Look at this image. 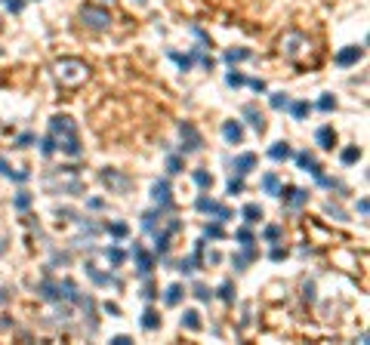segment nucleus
<instances>
[{
  "label": "nucleus",
  "instance_id": "27",
  "mask_svg": "<svg viewBox=\"0 0 370 345\" xmlns=\"http://www.w3.org/2000/svg\"><path fill=\"white\" fill-rule=\"evenodd\" d=\"M281 237H284V225H265L262 228V240L265 244H278Z\"/></svg>",
  "mask_w": 370,
  "mask_h": 345
},
{
  "label": "nucleus",
  "instance_id": "47",
  "mask_svg": "<svg viewBox=\"0 0 370 345\" xmlns=\"http://www.w3.org/2000/svg\"><path fill=\"white\" fill-rule=\"evenodd\" d=\"M3 3L9 6V13H22L25 9V0H3Z\"/></svg>",
  "mask_w": 370,
  "mask_h": 345
},
{
  "label": "nucleus",
  "instance_id": "36",
  "mask_svg": "<svg viewBox=\"0 0 370 345\" xmlns=\"http://www.w3.org/2000/svg\"><path fill=\"white\" fill-rule=\"evenodd\" d=\"M219 299H222V302H235V284H231V281L219 284Z\"/></svg>",
  "mask_w": 370,
  "mask_h": 345
},
{
  "label": "nucleus",
  "instance_id": "49",
  "mask_svg": "<svg viewBox=\"0 0 370 345\" xmlns=\"http://www.w3.org/2000/svg\"><path fill=\"white\" fill-rule=\"evenodd\" d=\"M269 256H272V262H281V259H287V250L284 247H272Z\"/></svg>",
  "mask_w": 370,
  "mask_h": 345
},
{
  "label": "nucleus",
  "instance_id": "23",
  "mask_svg": "<svg viewBox=\"0 0 370 345\" xmlns=\"http://www.w3.org/2000/svg\"><path fill=\"white\" fill-rule=\"evenodd\" d=\"M250 56H253V53H250L247 47H235V50H225V56H222V59H225L228 65H238V62H247Z\"/></svg>",
  "mask_w": 370,
  "mask_h": 345
},
{
  "label": "nucleus",
  "instance_id": "7",
  "mask_svg": "<svg viewBox=\"0 0 370 345\" xmlns=\"http://www.w3.org/2000/svg\"><path fill=\"white\" fill-rule=\"evenodd\" d=\"M278 198L284 201V206L299 210L303 203H308V191L306 188H296V185H284V188H278Z\"/></svg>",
  "mask_w": 370,
  "mask_h": 345
},
{
  "label": "nucleus",
  "instance_id": "9",
  "mask_svg": "<svg viewBox=\"0 0 370 345\" xmlns=\"http://www.w3.org/2000/svg\"><path fill=\"white\" fill-rule=\"evenodd\" d=\"M37 293L46 299V302H62V299H65V287H62V281L46 278V281L37 284Z\"/></svg>",
  "mask_w": 370,
  "mask_h": 345
},
{
  "label": "nucleus",
  "instance_id": "35",
  "mask_svg": "<svg viewBox=\"0 0 370 345\" xmlns=\"http://www.w3.org/2000/svg\"><path fill=\"white\" fill-rule=\"evenodd\" d=\"M105 256H108V262H111V265H123L126 253H123L121 247H105Z\"/></svg>",
  "mask_w": 370,
  "mask_h": 345
},
{
  "label": "nucleus",
  "instance_id": "4",
  "mask_svg": "<svg viewBox=\"0 0 370 345\" xmlns=\"http://www.w3.org/2000/svg\"><path fill=\"white\" fill-rule=\"evenodd\" d=\"M80 22L92 31H108L111 28V13L105 6H96V3H84L80 6Z\"/></svg>",
  "mask_w": 370,
  "mask_h": 345
},
{
  "label": "nucleus",
  "instance_id": "58",
  "mask_svg": "<svg viewBox=\"0 0 370 345\" xmlns=\"http://www.w3.org/2000/svg\"><path fill=\"white\" fill-rule=\"evenodd\" d=\"M3 253H6V244H3V240H0V256H3Z\"/></svg>",
  "mask_w": 370,
  "mask_h": 345
},
{
  "label": "nucleus",
  "instance_id": "25",
  "mask_svg": "<svg viewBox=\"0 0 370 345\" xmlns=\"http://www.w3.org/2000/svg\"><path fill=\"white\" fill-rule=\"evenodd\" d=\"M160 216H167L164 210H160V206H157V210L142 213V228H145V231H157V219H160Z\"/></svg>",
  "mask_w": 370,
  "mask_h": 345
},
{
  "label": "nucleus",
  "instance_id": "11",
  "mask_svg": "<svg viewBox=\"0 0 370 345\" xmlns=\"http://www.w3.org/2000/svg\"><path fill=\"white\" fill-rule=\"evenodd\" d=\"M241 114H244V120H247L259 136L269 130V120H265V114L259 111V105H244V111H241Z\"/></svg>",
  "mask_w": 370,
  "mask_h": 345
},
{
  "label": "nucleus",
  "instance_id": "60",
  "mask_svg": "<svg viewBox=\"0 0 370 345\" xmlns=\"http://www.w3.org/2000/svg\"><path fill=\"white\" fill-rule=\"evenodd\" d=\"M102 3H114V0H102Z\"/></svg>",
  "mask_w": 370,
  "mask_h": 345
},
{
  "label": "nucleus",
  "instance_id": "40",
  "mask_svg": "<svg viewBox=\"0 0 370 345\" xmlns=\"http://www.w3.org/2000/svg\"><path fill=\"white\" fill-rule=\"evenodd\" d=\"M40 151H43V157H53L56 151H59V145H56V139H53V136H46V139L40 142Z\"/></svg>",
  "mask_w": 370,
  "mask_h": 345
},
{
  "label": "nucleus",
  "instance_id": "20",
  "mask_svg": "<svg viewBox=\"0 0 370 345\" xmlns=\"http://www.w3.org/2000/svg\"><path fill=\"white\" fill-rule=\"evenodd\" d=\"M182 330L198 333V330H201V312H194V308H185V315H182Z\"/></svg>",
  "mask_w": 370,
  "mask_h": 345
},
{
  "label": "nucleus",
  "instance_id": "24",
  "mask_svg": "<svg viewBox=\"0 0 370 345\" xmlns=\"http://www.w3.org/2000/svg\"><path fill=\"white\" fill-rule=\"evenodd\" d=\"M241 216H244V222H247V225H256L265 213H262V206H259V203H247L244 210H241Z\"/></svg>",
  "mask_w": 370,
  "mask_h": 345
},
{
  "label": "nucleus",
  "instance_id": "43",
  "mask_svg": "<svg viewBox=\"0 0 370 345\" xmlns=\"http://www.w3.org/2000/svg\"><path fill=\"white\" fill-rule=\"evenodd\" d=\"M194 296H198L201 302H210V299H213V290H210L207 284H194Z\"/></svg>",
  "mask_w": 370,
  "mask_h": 345
},
{
  "label": "nucleus",
  "instance_id": "50",
  "mask_svg": "<svg viewBox=\"0 0 370 345\" xmlns=\"http://www.w3.org/2000/svg\"><path fill=\"white\" fill-rule=\"evenodd\" d=\"M0 176H6V179L13 176V167L6 164V157H3V154H0Z\"/></svg>",
  "mask_w": 370,
  "mask_h": 345
},
{
  "label": "nucleus",
  "instance_id": "1",
  "mask_svg": "<svg viewBox=\"0 0 370 345\" xmlns=\"http://www.w3.org/2000/svg\"><path fill=\"white\" fill-rule=\"evenodd\" d=\"M50 136L56 139V145H59L68 157H80L84 154L80 139H77V126H74V120L68 117V114H56V117H50Z\"/></svg>",
  "mask_w": 370,
  "mask_h": 345
},
{
  "label": "nucleus",
  "instance_id": "21",
  "mask_svg": "<svg viewBox=\"0 0 370 345\" xmlns=\"http://www.w3.org/2000/svg\"><path fill=\"white\" fill-rule=\"evenodd\" d=\"M182 296H185V287H182V284H170L167 293H164V302H167L170 308H176V305L182 302Z\"/></svg>",
  "mask_w": 370,
  "mask_h": 345
},
{
  "label": "nucleus",
  "instance_id": "12",
  "mask_svg": "<svg viewBox=\"0 0 370 345\" xmlns=\"http://www.w3.org/2000/svg\"><path fill=\"white\" fill-rule=\"evenodd\" d=\"M133 259H136V268H139V274H142V278H148V274L154 271V256L152 253H145L142 247H133Z\"/></svg>",
  "mask_w": 370,
  "mask_h": 345
},
{
  "label": "nucleus",
  "instance_id": "44",
  "mask_svg": "<svg viewBox=\"0 0 370 345\" xmlns=\"http://www.w3.org/2000/svg\"><path fill=\"white\" fill-rule=\"evenodd\" d=\"M204 237H213V240H219V237H222V222H213V225H207V228H204Z\"/></svg>",
  "mask_w": 370,
  "mask_h": 345
},
{
  "label": "nucleus",
  "instance_id": "29",
  "mask_svg": "<svg viewBox=\"0 0 370 345\" xmlns=\"http://www.w3.org/2000/svg\"><path fill=\"white\" fill-rule=\"evenodd\" d=\"M278 188H281L278 172H265V176H262V191H265V194H278Z\"/></svg>",
  "mask_w": 370,
  "mask_h": 345
},
{
  "label": "nucleus",
  "instance_id": "34",
  "mask_svg": "<svg viewBox=\"0 0 370 345\" xmlns=\"http://www.w3.org/2000/svg\"><path fill=\"white\" fill-rule=\"evenodd\" d=\"M182 170H185L182 154H170V157H167V172H170V176H176V172H182Z\"/></svg>",
  "mask_w": 370,
  "mask_h": 345
},
{
  "label": "nucleus",
  "instance_id": "37",
  "mask_svg": "<svg viewBox=\"0 0 370 345\" xmlns=\"http://www.w3.org/2000/svg\"><path fill=\"white\" fill-rule=\"evenodd\" d=\"M235 237H238V244H241V247H247V244H256V237H253L250 225H247V228H238V231H235Z\"/></svg>",
  "mask_w": 370,
  "mask_h": 345
},
{
  "label": "nucleus",
  "instance_id": "45",
  "mask_svg": "<svg viewBox=\"0 0 370 345\" xmlns=\"http://www.w3.org/2000/svg\"><path fill=\"white\" fill-rule=\"evenodd\" d=\"M34 142H37V136H34V133H22L19 139H16V148H28V145H34Z\"/></svg>",
  "mask_w": 370,
  "mask_h": 345
},
{
  "label": "nucleus",
  "instance_id": "17",
  "mask_svg": "<svg viewBox=\"0 0 370 345\" xmlns=\"http://www.w3.org/2000/svg\"><path fill=\"white\" fill-rule=\"evenodd\" d=\"M296 167L303 170V172H311V176H318V172H321L315 154H308V151H299V154H296Z\"/></svg>",
  "mask_w": 370,
  "mask_h": 345
},
{
  "label": "nucleus",
  "instance_id": "42",
  "mask_svg": "<svg viewBox=\"0 0 370 345\" xmlns=\"http://www.w3.org/2000/svg\"><path fill=\"white\" fill-rule=\"evenodd\" d=\"M225 191H228V194H241V191H244V176H231L228 185H225Z\"/></svg>",
  "mask_w": 370,
  "mask_h": 345
},
{
  "label": "nucleus",
  "instance_id": "10",
  "mask_svg": "<svg viewBox=\"0 0 370 345\" xmlns=\"http://www.w3.org/2000/svg\"><path fill=\"white\" fill-rule=\"evenodd\" d=\"M102 182H105L111 191H126V188H130V176H123V172L111 170V167L102 170Z\"/></svg>",
  "mask_w": 370,
  "mask_h": 345
},
{
  "label": "nucleus",
  "instance_id": "46",
  "mask_svg": "<svg viewBox=\"0 0 370 345\" xmlns=\"http://www.w3.org/2000/svg\"><path fill=\"white\" fill-rule=\"evenodd\" d=\"M247 84H250L253 93H265V80L262 77H253V80H247Z\"/></svg>",
  "mask_w": 370,
  "mask_h": 345
},
{
  "label": "nucleus",
  "instance_id": "38",
  "mask_svg": "<svg viewBox=\"0 0 370 345\" xmlns=\"http://www.w3.org/2000/svg\"><path fill=\"white\" fill-rule=\"evenodd\" d=\"M318 108H321L324 114H330V111H337V99H333L330 93H324V96L318 99Z\"/></svg>",
  "mask_w": 370,
  "mask_h": 345
},
{
  "label": "nucleus",
  "instance_id": "54",
  "mask_svg": "<svg viewBox=\"0 0 370 345\" xmlns=\"http://www.w3.org/2000/svg\"><path fill=\"white\" fill-rule=\"evenodd\" d=\"M102 308H105V312H108V315H114V317H121V308H118V305H114V302H105V305H102Z\"/></svg>",
  "mask_w": 370,
  "mask_h": 345
},
{
  "label": "nucleus",
  "instance_id": "14",
  "mask_svg": "<svg viewBox=\"0 0 370 345\" xmlns=\"http://www.w3.org/2000/svg\"><path fill=\"white\" fill-rule=\"evenodd\" d=\"M361 56H364V47H342V50L337 53V65H339V68L358 65V62H361Z\"/></svg>",
  "mask_w": 370,
  "mask_h": 345
},
{
  "label": "nucleus",
  "instance_id": "5",
  "mask_svg": "<svg viewBox=\"0 0 370 345\" xmlns=\"http://www.w3.org/2000/svg\"><path fill=\"white\" fill-rule=\"evenodd\" d=\"M194 206H198L201 213H210L216 222H228V219H235V213H231L228 206H222V203L213 201V198H207V194H201V198L194 201Z\"/></svg>",
  "mask_w": 370,
  "mask_h": 345
},
{
  "label": "nucleus",
  "instance_id": "39",
  "mask_svg": "<svg viewBox=\"0 0 370 345\" xmlns=\"http://www.w3.org/2000/svg\"><path fill=\"white\" fill-rule=\"evenodd\" d=\"M108 234L121 240V237H126V234H130V228H126V222H111V225H108Z\"/></svg>",
  "mask_w": 370,
  "mask_h": 345
},
{
  "label": "nucleus",
  "instance_id": "41",
  "mask_svg": "<svg viewBox=\"0 0 370 345\" xmlns=\"http://www.w3.org/2000/svg\"><path fill=\"white\" fill-rule=\"evenodd\" d=\"M225 84L238 89V86H244V84H247V77L241 74V71H228V74H225Z\"/></svg>",
  "mask_w": 370,
  "mask_h": 345
},
{
  "label": "nucleus",
  "instance_id": "19",
  "mask_svg": "<svg viewBox=\"0 0 370 345\" xmlns=\"http://www.w3.org/2000/svg\"><path fill=\"white\" fill-rule=\"evenodd\" d=\"M253 167H256V154L247 151V154H238L235 157V172H238V176H247Z\"/></svg>",
  "mask_w": 370,
  "mask_h": 345
},
{
  "label": "nucleus",
  "instance_id": "31",
  "mask_svg": "<svg viewBox=\"0 0 370 345\" xmlns=\"http://www.w3.org/2000/svg\"><path fill=\"white\" fill-rule=\"evenodd\" d=\"M167 56H170L173 62H179L182 71H191V65H194V56H191V53H188V56H179L176 50H167Z\"/></svg>",
  "mask_w": 370,
  "mask_h": 345
},
{
  "label": "nucleus",
  "instance_id": "13",
  "mask_svg": "<svg viewBox=\"0 0 370 345\" xmlns=\"http://www.w3.org/2000/svg\"><path fill=\"white\" fill-rule=\"evenodd\" d=\"M222 139L228 145H241L244 142V126H241V120H225L222 123Z\"/></svg>",
  "mask_w": 370,
  "mask_h": 345
},
{
  "label": "nucleus",
  "instance_id": "26",
  "mask_svg": "<svg viewBox=\"0 0 370 345\" xmlns=\"http://www.w3.org/2000/svg\"><path fill=\"white\" fill-rule=\"evenodd\" d=\"M339 160L345 167H352V164H358V160H361V148L358 145H345L342 151H339Z\"/></svg>",
  "mask_w": 370,
  "mask_h": 345
},
{
  "label": "nucleus",
  "instance_id": "28",
  "mask_svg": "<svg viewBox=\"0 0 370 345\" xmlns=\"http://www.w3.org/2000/svg\"><path fill=\"white\" fill-rule=\"evenodd\" d=\"M287 111L293 114V120H306L308 111H311V105H308V102H290V105H287Z\"/></svg>",
  "mask_w": 370,
  "mask_h": 345
},
{
  "label": "nucleus",
  "instance_id": "30",
  "mask_svg": "<svg viewBox=\"0 0 370 345\" xmlns=\"http://www.w3.org/2000/svg\"><path fill=\"white\" fill-rule=\"evenodd\" d=\"M191 179H194V185H198V188H213V176H210V172H207V170H194L191 172Z\"/></svg>",
  "mask_w": 370,
  "mask_h": 345
},
{
  "label": "nucleus",
  "instance_id": "33",
  "mask_svg": "<svg viewBox=\"0 0 370 345\" xmlns=\"http://www.w3.org/2000/svg\"><path fill=\"white\" fill-rule=\"evenodd\" d=\"M269 105H272L275 111H287V105H290V96H287V93H272V96H269Z\"/></svg>",
  "mask_w": 370,
  "mask_h": 345
},
{
  "label": "nucleus",
  "instance_id": "52",
  "mask_svg": "<svg viewBox=\"0 0 370 345\" xmlns=\"http://www.w3.org/2000/svg\"><path fill=\"white\" fill-rule=\"evenodd\" d=\"M111 342H114V345H130L133 339L126 336V333H118V336H111Z\"/></svg>",
  "mask_w": 370,
  "mask_h": 345
},
{
  "label": "nucleus",
  "instance_id": "22",
  "mask_svg": "<svg viewBox=\"0 0 370 345\" xmlns=\"http://www.w3.org/2000/svg\"><path fill=\"white\" fill-rule=\"evenodd\" d=\"M139 324H142V330L154 333V330H160V315L154 312V308H145V312H142V320H139Z\"/></svg>",
  "mask_w": 370,
  "mask_h": 345
},
{
  "label": "nucleus",
  "instance_id": "57",
  "mask_svg": "<svg viewBox=\"0 0 370 345\" xmlns=\"http://www.w3.org/2000/svg\"><path fill=\"white\" fill-rule=\"evenodd\" d=\"M9 299V290H0V302H6Z\"/></svg>",
  "mask_w": 370,
  "mask_h": 345
},
{
  "label": "nucleus",
  "instance_id": "48",
  "mask_svg": "<svg viewBox=\"0 0 370 345\" xmlns=\"http://www.w3.org/2000/svg\"><path fill=\"white\" fill-rule=\"evenodd\" d=\"M142 299H145V302H152V299H157V290H154L152 284H145V287H142Z\"/></svg>",
  "mask_w": 370,
  "mask_h": 345
},
{
  "label": "nucleus",
  "instance_id": "32",
  "mask_svg": "<svg viewBox=\"0 0 370 345\" xmlns=\"http://www.w3.org/2000/svg\"><path fill=\"white\" fill-rule=\"evenodd\" d=\"M31 203H34V198H31V191H25V188H22V191L16 194V201H13V206H16L19 213H25Z\"/></svg>",
  "mask_w": 370,
  "mask_h": 345
},
{
  "label": "nucleus",
  "instance_id": "15",
  "mask_svg": "<svg viewBox=\"0 0 370 345\" xmlns=\"http://www.w3.org/2000/svg\"><path fill=\"white\" fill-rule=\"evenodd\" d=\"M315 142L324 148V151H333V145H337V130H333L330 123L318 126V133H315Z\"/></svg>",
  "mask_w": 370,
  "mask_h": 345
},
{
  "label": "nucleus",
  "instance_id": "3",
  "mask_svg": "<svg viewBox=\"0 0 370 345\" xmlns=\"http://www.w3.org/2000/svg\"><path fill=\"white\" fill-rule=\"evenodd\" d=\"M315 50V43H311L306 34H299V31H290L287 37L281 40V53H284V59L287 62H293V65H303L308 59V53Z\"/></svg>",
  "mask_w": 370,
  "mask_h": 345
},
{
  "label": "nucleus",
  "instance_id": "59",
  "mask_svg": "<svg viewBox=\"0 0 370 345\" xmlns=\"http://www.w3.org/2000/svg\"><path fill=\"white\" fill-rule=\"evenodd\" d=\"M136 3H142V6H145V3H148V0H136Z\"/></svg>",
  "mask_w": 370,
  "mask_h": 345
},
{
  "label": "nucleus",
  "instance_id": "2",
  "mask_svg": "<svg viewBox=\"0 0 370 345\" xmlns=\"http://www.w3.org/2000/svg\"><path fill=\"white\" fill-rule=\"evenodd\" d=\"M53 71H56V80H59L62 86L77 89L80 84H87V77H90V65H87L84 59L65 56V59H59V62L53 65Z\"/></svg>",
  "mask_w": 370,
  "mask_h": 345
},
{
  "label": "nucleus",
  "instance_id": "53",
  "mask_svg": "<svg viewBox=\"0 0 370 345\" xmlns=\"http://www.w3.org/2000/svg\"><path fill=\"white\" fill-rule=\"evenodd\" d=\"M87 206H90V210H102V206H105V201H102V198H90Z\"/></svg>",
  "mask_w": 370,
  "mask_h": 345
},
{
  "label": "nucleus",
  "instance_id": "6",
  "mask_svg": "<svg viewBox=\"0 0 370 345\" xmlns=\"http://www.w3.org/2000/svg\"><path fill=\"white\" fill-rule=\"evenodd\" d=\"M179 136H182V154H194V151H201V133H198V126L188 123V120H182L179 123Z\"/></svg>",
  "mask_w": 370,
  "mask_h": 345
},
{
  "label": "nucleus",
  "instance_id": "55",
  "mask_svg": "<svg viewBox=\"0 0 370 345\" xmlns=\"http://www.w3.org/2000/svg\"><path fill=\"white\" fill-rule=\"evenodd\" d=\"M207 262H213V265H219V262H222V253H216V250H213L210 256H207Z\"/></svg>",
  "mask_w": 370,
  "mask_h": 345
},
{
  "label": "nucleus",
  "instance_id": "16",
  "mask_svg": "<svg viewBox=\"0 0 370 345\" xmlns=\"http://www.w3.org/2000/svg\"><path fill=\"white\" fill-rule=\"evenodd\" d=\"M87 278H90L92 284H99V287H108V284H114V287H121V281L114 278V274H105V271H99L96 265H87Z\"/></svg>",
  "mask_w": 370,
  "mask_h": 345
},
{
  "label": "nucleus",
  "instance_id": "56",
  "mask_svg": "<svg viewBox=\"0 0 370 345\" xmlns=\"http://www.w3.org/2000/svg\"><path fill=\"white\" fill-rule=\"evenodd\" d=\"M355 206H358V213H361V216H367V198H361Z\"/></svg>",
  "mask_w": 370,
  "mask_h": 345
},
{
  "label": "nucleus",
  "instance_id": "18",
  "mask_svg": "<svg viewBox=\"0 0 370 345\" xmlns=\"http://www.w3.org/2000/svg\"><path fill=\"white\" fill-rule=\"evenodd\" d=\"M269 157H272V160H278V164H281V160H290V157H293L290 142H284V139H281V142H275V145L269 148Z\"/></svg>",
  "mask_w": 370,
  "mask_h": 345
},
{
  "label": "nucleus",
  "instance_id": "51",
  "mask_svg": "<svg viewBox=\"0 0 370 345\" xmlns=\"http://www.w3.org/2000/svg\"><path fill=\"white\" fill-rule=\"evenodd\" d=\"M324 210H327V213H330V216H337V219H345V213H342V210H339V206H333V201H330V203H327V206H324Z\"/></svg>",
  "mask_w": 370,
  "mask_h": 345
},
{
  "label": "nucleus",
  "instance_id": "8",
  "mask_svg": "<svg viewBox=\"0 0 370 345\" xmlns=\"http://www.w3.org/2000/svg\"><path fill=\"white\" fill-rule=\"evenodd\" d=\"M152 198H154V203H157L167 216L173 213V191H170V182H167V179H157L154 185H152Z\"/></svg>",
  "mask_w": 370,
  "mask_h": 345
}]
</instances>
